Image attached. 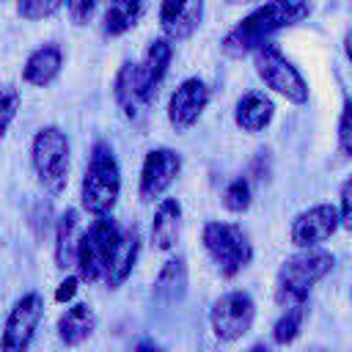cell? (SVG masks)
I'll list each match as a JSON object with an SVG mask.
<instances>
[{"mask_svg":"<svg viewBox=\"0 0 352 352\" xmlns=\"http://www.w3.org/2000/svg\"><path fill=\"white\" fill-rule=\"evenodd\" d=\"M308 14H311L308 0H267L264 6L253 8L245 19H239L223 36L220 50L228 58L253 55V50L261 47L264 41H270V36H275L278 30L294 28L297 22L308 19Z\"/></svg>","mask_w":352,"mask_h":352,"instance_id":"obj_1","label":"cell"},{"mask_svg":"<svg viewBox=\"0 0 352 352\" xmlns=\"http://www.w3.org/2000/svg\"><path fill=\"white\" fill-rule=\"evenodd\" d=\"M121 195V165L110 143L96 140L88 154V165L80 184V204L91 217L113 214Z\"/></svg>","mask_w":352,"mask_h":352,"instance_id":"obj_2","label":"cell"},{"mask_svg":"<svg viewBox=\"0 0 352 352\" xmlns=\"http://www.w3.org/2000/svg\"><path fill=\"white\" fill-rule=\"evenodd\" d=\"M336 256L322 248H300L294 256L283 258L275 275V302L280 308L308 302L311 289L333 270Z\"/></svg>","mask_w":352,"mask_h":352,"instance_id":"obj_3","label":"cell"},{"mask_svg":"<svg viewBox=\"0 0 352 352\" xmlns=\"http://www.w3.org/2000/svg\"><path fill=\"white\" fill-rule=\"evenodd\" d=\"M30 165L36 170L38 184L47 192L58 195L66 187L69 165H72V143H69V135L60 126H55V124L41 126L33 135V140H30Z\"/></svg>","mask_w":352,"mask_h":352,"instance_id":"obj_4","label":"cell"},{"mask_svg":"<svg viewBox=\"0 0 352 352\" xmlns=\"http://www.w3.org/2000/svg\"><path fill=\"white\" fill-rule=\"evenodd\" d=\"M121 226L113 220V214H102V217H94L91 226L80 234V242H77V258H74V267H77V275L80 280L85 283H99L107 272V264L113 258V250L121 239Z\"/></svg>","mask_w":352,"mask_h":352,"instance_id":"obj_5","label":"cell"},{"mask_svg":"<svg viewBox=\"0 0 352 352\" xmlns=\"http://www.w3.org/2000/svg\"><path fill=\"white\" fill-rule=\"evenodd\" d=\"M201 242L223 278H236L253 261V245L236 223L209 220L201 231Z\"/></svg>","mask_w":352,"mask_h":352,"instance_id":"obj_6","label":"cell"},{"mask_svg":"<svg viewBox=\"0 0 352 352\" xmlns=\"http://www.w3.org/2000/svg\"><path fill=\"white\" fill-rule=\"evenodd\" d=\"M253 66L258 80L275 91L278 96H283L292 104H305L308 102V82L300 74V69L280 52L278 44L264 41L261 47L253 50Z\"/></svg>","mask_w":352,"mask_h":352,"instance_id":"obj_7","label":"cell"},{"mask_svg":"<svg viewBox=\"0 0 352 352\" xmlns=\"http://www.w3.org/2000/svg\"><path fill=\"white\" fill-rule=\"evenodd\" d=\"M253 319H256V302L248 292L239 289L220 294L209 308V327L214 338L223 344L239 341L253 327Z\"/></svg>","mask_w":352,"mask_h":352,"instance_id":"obj_8","label":"cell"},{"mask_svg":"<svg viewBox=\"0 0 352 352\" xmlns=\"http://www.w3.org/2000/svg\"><path fill=\"white\" fill-rule=\"evenodd\" d=\"M44 319V300L38 292H25L8 311L0 330V352H30L36 330Z\"/></svg>","mask_w":352,"mask_h":352,"instance_id":"obj_9","label":"cell"},{"mask_svg":"<svg viewBox=\"0 0 352 352\" xmlns=\"http://www.w3.org/2000/svg\"><path fill=\"white\" fill-rule=\"evenodd\" d=\"M182 173V154L170 146H157L146 151L138 179V198L151 204L154 198H162L165 190L179 179Z\"/></svg>","mask_w":352,"mask_h":352,"instance_id":"obj_10","label":"cell"},{"mask_svg":"<svg viewBox=\"0 0 352 352\" xmlns=\"http://www.w3.org/2000/svg\"><path fill=\"white\" fill-rule=\"evenodd\" d=\"M209 99H212V91L201 77L182 80L168 99V124L173 126V132L192 129L198 124V118L204 116Z\"/></svg>","mask_w":352,"mask_h":352,"instance_id":"obj_11","label":"cell"},{"mask_svg":"<svg viewBox=\"0 0 352 352\" xmlns=\"http://www.w3.org/2000/svg\"><path fill=\"white\" fill-rule=\"evenodd\" d=\"M341 226V214L338 206L333 204H316L302 209L300 214H294L292 228H289V239L294 248H319L322 242H327Z\"/></svg>","mask_w":352,"mask_h":352,"instance_id":"obj_12","label":"cell"},{"mask_svg":"<svg viewBox=\"0 0 352 352\" xmlns=\"http://www.w3.org/2000/svg\"><path fill=\"white\" fill-rule=\"evenodd\" d=\"M204 19V0H162L160 3V28L162 36L176 41L190 38Z\"/></svg>","mask_w":352,"mask_h":352,"instance_id":"obj_13","label":"cell"},{"mask_svg":"<svg viewBox=\"0 0 352 352\" xmlns=\"http://www.w3.org/2000/svg\"><path fill=\"white\" fill-rule=\"evenodd\" d=\"M170 60H173V41L170 38H154L148 41L140 63H138V88L143 94L146 102H151L170 69Z\"/></svg>","mask_w":352,"mask_h":352,"instance_id":"obj_14","label":"cell"},{"mask_svg":"<svg viewBox=\"0 0 352 352\" xmlns=\"http://www.w3.org/2000/svg\"><path fill=\"white\" fill-rule=\"evenodd\" d=\"M113 102L129 124H135V126L143 124L148 102L143 99V94L138 88V63L135 60H124L118 66V72L113 77Z\"/></svg>","mask_w":352,"mask_h":352,"instance_id":"obj_15","label":"cell"},{"mask_svg":"<svg viewBox=\"0 0 352 352\" xmlns=\"http://www.w3.org/2000/svg\"><path fill=\"white\" fill-rule=\"evenodd\" d=\"M60 69H63V50L55 41L38 44L22 63V82L33 88H47L58 80Z\"/></svg>","mask_w":352,"mask_h":352,"instance_id":"obj_16","label":"cell"},{"mask_svg":"<svg viewBox=\"0 0 352 352\" xmlns=\"http://www.w3.org/2000/svg\"><path fill=\"white\" fill-rule=\"evenodd\" d=\"M275 116V104L264 91H245L234 104V124L242 132H264Z\"/></svg>","mask_w":352,"mask_h":352,"instance_id":"obj_17","label":"cell"},{"mask_svg":"<svg viewBox=\"0 0 352 352\" xmlns=\"http://www.w3.org/2000/svg\"><path fill=\"white\" fill-rule=\"evenodd\" d=\"M96 330V314L88 302H74L69 305L55 324V333L60 338L63 346H80L82 341H88Z\"/></svg>","mask_w":352,"mask_h":352,"instance_id":"obj_18","label":"cell"},{"mask_svg":"<svg viewBox=\"0 0 352 352\" xmlns=\"http://www.w3.org/2000/svg\"><path fill=\"white\" fill-rule=\"evenodd\" d=\"M138 256H140V234H138V228H124L121 231V239H118V245L113 250V258L107 264V272H104L102 283L110 286V289H118L132 275Z\"/></svg>","mask_w":352,"mask_h":352,"instance_id":"obj_19","label":"cell"},{"mask_svg":"<svg viewBox=\"0 0 352 352\" xmlns=\"http://www.w3.org/2000/svg\"><path fill=\"white\" fill-rule=\"evenodd\" d=\"M182 234V204L179 198H162L151 220V245L157 250H173Z\"/></svg>","mask_w":352,"mask_h":352,"instance_id":"obj_20","label":"cell"},{"mask_svg":"<svg viewBox=\"0 0 352 352\" xmlns=\"http://www.w3.org/2000/svg\"><path fill=\"white\" fill-rule=\"evenodd\" d=\"M80 212L77 209H63L58 223H55V245H52V256H55V267L58 270H69L74 267L77 258V242H80Z\"/></svg>","mask_w":352,"mask_h":352,"instance_id":"obj_21","label":"cell"},{"mask_svg":"<svg viewBox=\"0 0 352 352\" xmlns=\"http://www.w3.org/2000/svg\"><path fill=\"white\" fill-rule=\"evenodd\" d=\"M151 294L154 300L160 302H179L184 294H187V264L182 256L176 258H168L162 264V270L157 272L154 278V286H151Z\"/></svg>","mask_w":352,"mask_h":352,"instance_id":"obj_22","label":"cell"},{"mask_svg":"<svg viewBox=\"0 0 352 352\" xmlns=\"http://www.w3.org/2000/svg\"><path fill=\"white\" fill-rule=\"evenodd\" d=\"M143 11H146V0H107L104 16H102V33L107 38L124 36L138 25Z\"/></svg>","mask_w":352,"mask_h":352,"instance_id":"obj_23","label":"cell"},{"mask_svg":"<svg viewBox=\"0 0 352 352\" xmlns=\"http://www.w3.org/2000/svg\"><path fill=\"white\" fill-rule=\"evenodd\" d=\"M305 316H308V302H297V305L283 308V314H280V316L275 319V324H272V341L280 344V346L297 341V336L302 333Z\"/></svg>","mask_w":352,"mask_h":352,"instance_id":"obj_24","label":"cell"},{"mask_svg":"<svg viewBox=\"0 0 352 352\" xmlns=\"http://www.w3.org/2000/svg\"><path fill=\"white\" fill-rule=\"evenodd\" d=\"M250 201H253V184L248 176H236L226 184L223 190V206L234 214H242L250 209Z\"/></svg>","mask_w":352,"mask_h":352,"instance_id":"obj_25","label":"cell"},{"mask_svg":"<svg viewBox=\"0 0 352 352\" xmlns=\"http://www.w3.org/2000/svg\"><path fill=\"white\" fill-rule=\"evenodd\" d=\"M19 104H22V94H19V88L11 85V82L0 85V143L6 140L11 124H14L16 113H19Z\"/></svg>","mask_w":352,"mask_h":352,"instance_id":"obj_26","label":"cell"},{"mask_svg":"<svg viewBox=\"0 0 352 352\" xmlns=\"http://www.w3.org/2000/svg\"><path fill=\"white\" fill-rule=\"evenodd\" d=\"M60 6H66V0H16V14L25 22H41L52 16Z\"/></svg>","mask_w":352,"mask_h":352,"instance_id":"obj_27","label":"cell"},{"mask_svg":"<svg viewBox=\"0 0 352 352\" xmlns=\"http://www.w3.org/2000/svg\"><path fill=\"white\" fill-rule=\"evenodd\" d=\"M338 151L352 160V99H344L338 113Z\"/></svg>","mask_w":352,"mask_h":352,"instance_id":"obj_28","label":"cell"},{"mask_svg":"<svg viewBox=\"0 0 352 352\" xmlns=\"http://www.w3.org/2000/svg\"><path fill=\"white\" fill-rule=\"evenodd\" d=\"M96 6H99V0H66V11L74 25H88Z\"/></svg>","mask_w":352,"mask_h":352,"instance_id":"obj_29","label":"cell"},{"mask_svg":"<svg viewBox=\"0 0 352 352\" xmlns=\"http://www.w3.org/2000/svg\"><path fill=\"white\" fill-rule=\"evenodd\" d=\"M338 214H341V226L346 231H352V176L341 184V192H338Z\"/></svg>","mask_w":352,"mask_h":352,"instance_id":"obj_30","label":"cell"},{"mask_svg":"<svg viewBox=\"0 0 352 352\" xmlns=\"http://www.w3.org/2000/svg\"><path fill=\"white\" fill-rule=\"evenodd\" d=\"M77 289H80V275H66V278L58 283V289H55V302H69V300H74Z\"/></svg>","mask_w":352,"mask_h":352,"instance_id":"obj_31","label":"cell"},{"mask_svg":"<svg viewBox=\"0 0 352 352\" xmlns=\"http://www.w3.org/2000/svg\"><path fill=\"white\" fill-rule=\"evenodd\" d=\"M129 352H168V349L154 338H140V341H135V346Z\"/></svg>","mask_w":352,"mask_h":352,"instance_id":"obj_32","label":"cell"},{"mask_svg":"<svg viewBox=\"0 0 352 352\" xmlns=\"http://www.w3.org/2000/svg\"><path fill=\"white\" fill-rule=\"evenodd\" d=\"M344 52H346V58L352 60V30L344 36Z\"/></svg>","mask_w":352,"mask_h":352,"instance_id":"obj_33","label":"cell"},{"mask_svg":"<svg viewBox=\"0 0 352 352\" xmlns=\"http://www.w3.org/2000/svg\"><path fill=\"white\" fill-rule=\"evenodd\" d=\"M248 352H272V349H270L267 344H261V341H258V344H253V346H250Z\"/></svg>","mask_w":352,"mask_h":352,"instance_id":"obj_34","label":"cell"},{"mask_svg":"<svg viewBox=\"0 0 352 352\" xmlns=\"http://www.w3.org/2000/svg\"><path fill=\"white\" fill-rule=\"evenodd\" d=\"M231 6H239V3H248V0H228Z\"/></svg>","mask_w":352,"mask_h":352,"instance_id":"obj_35","label":"cell"},{"mask_svg":"<svg viewBox=\"0 0 352 352\" xmlns=\"http://www.w3.org/2000/svg\"><path fill=\"white\" fill-rule=\"evenodd\" d=\"M349 3H352V0H349Z\"/></svg>","mask_w":352,"mask_h":352,"instance_id":"obj_36","label":"cell"},{"mask_svg":"<svg viewBox=\"0 0 352 352\" xmlns=\"http://www.w3.org/2000/svg\"><path fill=\"white\" fill-rule=\"evenodd\" d=\"M0 3H3V0H0Z\"/></svg>","mask_w":352,"mask_h":352,"instance_id":"obj_37","label":"cell"}]
</instances>
